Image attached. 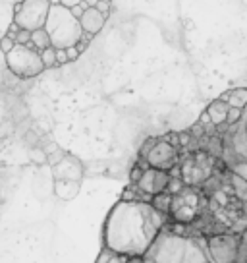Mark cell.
I'll return each mask as SVG.
<instances>
[{
  "mask_svg": "<svg viewBox=\"0 0 247 263\" xmlns=\"http://www.w3.org/2000/svg\"><path fill=\"white\" fill-rule=\"evenodd\" d=\"M14 47H16V41H12L10 37H2V39H0V50H2L4 54H8Z\"/></svg>",
  "mask_w": 247,
  "mask_h": 263,
  "instance_id": "obj_21",
  "label": "cell"
},
{
  "mask_svg": "<svg viewBox=\"0 0 247 263\" xmlns=\"http://www.w3.org/2000/svg\"><path fill=\"white\" fill-rule=\"evenodd\" d=\"M105 24H107V17L102 16L95 6L87 8L81 14V17H79V25H81V29H83V35H87V37L97 35V33L105 27Z\"/></svg>",
  "mask_w": 247,
  "mask_h": 263,
  "instance_id": "obj_12",
  "label": "cell"
},
{
  "mask_svg": "<svg viewBox=\"0 0 247 263\" xmlns=\"http://www.w3.org/2000/svg\"><path fill=\"white\" fill-rule=\"evenodd\" d=\"M170 182H172L170 173H162V171L149 168L147 166V168L141 173L139 180H137V188H139L145 196L157 197V196H160V194L168 192Z\"/></svg>",
  "mask_w": 247,
  "mask_h": 263,
  "instance_id": "obj_10",
  "label": "cell"
},
{
  "mask_svg": "<svg viewBox=\"0 0 247 263\" xmlns=\"http://www.w3.org/2000/svg\"><path fill=\"white\" fill-rule=\"evenodd\" d=\"M143 263H157V261H153L151 257H143Z\"/></svg>",
  "mask_w": 247,
  "mask_h": 263,
  "instance_id": "obj_28",
  "label": "cell"
},
{
  "mask_svg": "<svg viewBox=\"0 0 247 263\" xmlns=\"http://www.w3.org/2000/svg\"><path fill=\"white\" fill-rule=\"evenodd\" d=\"M143 155L147 161L149 168H157L162 173H170L174 166L178 164L180 159V149L174 143L166 140H149L143 147Z\"/></svg>",
  "mask_w": 247,
  "mask_h": 263,
  "instance_id": "obj_8",
  "label": "cell"
},
{
  "mask_svg": "<svg viewBox=\"0 0 247 263\" xmlns=\"http://www.w3.org/2000/svg\"><path fill=\"white\" fill-rule=\"evenodd\" d=\"M236 263H247V230L241 234V246H239V255Z\"/></svg>",
  "mask_w": 247,
  "mask_h": 263,
  "instance_id": "obj_19",
  "label": "cell"
},
{
  "mask_svg": "<svg viewBox=\"0 0 247 263\" xmlns=\"http://www.w3.org/2000/svg\"><path fill=\"white\" fill-rule=\"evenodd\" d=\"M126 259H128V257H123V255H116V254H112V257L108 259V263H126Z\"/></svg>",
  "mask_w": 247,
  "mask_h": 263,
  "instance_id": "obj_27",
  "label": "cell"
},
{
  "mask_svg": "<svg viewBox=\"0 0 247 263\" xmlns=\"http://www.w3.org/2000/svg\"><path fill=\"white\" fill-rule=\"evenodd\" d=\"M220 166H224L222 159L193 149L188 151L186 157H180L176 164V168H180L181 186H190V188H201L205 182L213 178Z\"/></svg>",
  "mask_w": 247,
  "mask_h": 263,
  "instance_id": "obj_4",
  "label": "cell"
},
{
  "mask_svg": "<svg viewBox=\"0 0 247 263\" xmlns=\"http://www.w3.org/2000/svg\"><path fill=\"white\" fill-rule=\"evenodd\" d=\"M4 58H6V66H8L10 72L17 78H24V80L35 78L45 70V66L41 62V52H37L31 43L27 47L16 45L8 54H4Z\"/></svg>",
  "mask_w": 247,
  "mask_h": 263,
  "instance_id": "obj_6",
  "label": "cell"
},
{
  "mask_svg": "<svg viewBox=\"0 0 247 263\" xmlns=\"http://www.w3.org/2000/svg\"><path fill=\"white\" fill-rule=\"evenodd\" d=\"M205 194L201 188L181 186L172 194L168 219H172L178 227H197L205 215Z\"/></svg>",
  "mask_w": 247,
  "mask_h": 263,
  "instance_id": "obj_5",
  "label": "cell"
},
{
  "mask_svg": "<svg viewBox=\"0 0 247 263\" xmlns=\"http://www.w3.org/2000/svg\"><path fill=\"white\" fill-rule=\"evenodd\" d=\"M207 240V250L213 263H236L241 246L239 234H218Z\"/></svg>",
  "mask_w": 247,
  "mask_h": 263,
  "instance_id": "obj_9",
  "label": "cell"
},
{
  "mask_svg": "<svg viewBox=\"0 0 247 263\" xmlns=\"http://www.w3.org/2000/svg\"><path fill=\"white\" fill-rule=\"evenodd\" d=\"M31 45H33V49L37 52H43L45 49H49L50 47V39L47 31L45 29H39V31H33L31 33Z\"/></svg>",
  "mask_w": 247,
  "mask_h": 263,
  "instance_id": "obj_16",
  "label": "cell"
},
{
  "mask_svg": "<svg viewBox=\"0 0 247 263\" xmlns=\"http://www.w3.org/2000/svg\"><path fill=\"white\" fill-rule=\"evenodd\" d=\"M66 54H68V62H74V60H77L79 58V50H77V47H72V49H68L66 50Z\"/></svg>",
  "mask_w": 247,
  "mask_h": 263,
  "instance_id": "obj_25",
  "label": "cell"
},
{
  "mask_svg": "<svg viewBox=\"0 0 247 263\" xmlns=\"http://www.w3.org/2000/svg\"><path fill=\"white\" fill-rule=\"evenodd\" d=\"M168 217L149 201L122 199L105 221V248L123 257H145L158 234L164 230Z\"/></svg>",
  "mask_w": 247,
  "mask_h": 263,
  "instance_id": "obj_1",
  "label": "cell"
},
{
  "mask_svg": "<svg viewBox=\"0 0 247 263\" xmlns=\"http://www.w3.org/2000/svg\"><path fill=\"white\" fill-rule=\"evenodd\" d=\"M220 101L226 103L232 108H239L243 110L247 107V87H236V89H228L226 93L220 95Z\"/></svg>",
  "mask_w": 247,
  "mask_h": 263,
  "instance_id": "obj_14",
  "label": "cell"
},
{
  "mask_svg": "<svg viewBox=\"0 0 247 263\" xmlns=\"http://www.w3.org/2000/svg\"><path fill=\"white\" fill-rule=\"evenodd\" d=\"M145 257L157 263H213L205 238L174 230H162Z\"/></svg>",
  "mask_w": 247,
  "mask_h": 263,
  "instance_id": "obj_2",
  "label": "cell"
},
{
  "mask_svg": "<svg viewBox=\"0 0 247 263\" xmlns=\"http://www.w3.org/2000/svg\"><path fill=\"white\" fill-rule=\"evenodd\" d=\"M50 4L52 2H49V0H25V2H17L16 10H14V24L22 31L29 33L45 29Z\"/></svg>",
  "mask_w": 247,
  "mask_h": 263,
  "instance_id": "obj_7",
  "label": "cell"
},
{
  "mask_svg": "<svg viewBox=\"0 0 247 263\" xmlns=\"http://www.w3.org/2000/svg\"><path fill=\"white\" fill-rule=\"evenodd\" d=\"M45 31L50 39V47L56 50H68L72 47H77L85 37L81 25H79V20L74 17V14L62 2H52L50 4Z\"/></svg>",
  "mask_w": 247,
  "mask_h": 263,
  "instance_id": "obj_3",
  "label": "cell"
},
{
  "mask_svg": "<svg viewBox=\"0 0 247 263\" xmlns=\"http://www.w3.org/2000/svg\"><path fill=\"white\" fill-rule=\"evenodd\" d=\"M31 159H33L35 163H47V155H45L43 149H33L31 151Z\"/></svg>",
  "mask_w": 247,
  "mask_h": 263,
  "instance_id": "obj_22",
  "label": "cell"
},
{
  "mask_svg": "<svg viewBox=\"0 0 247 263\" xmlns=\"http://www.w3.org/2000/svg\"><path fill=\"white\" fill-rule=\"evenodd\" d=\"M93 6H95V8L99 10V12H100V14H102L105 17H108V12H110V4H108V2H95Z\"/></svg>",
  "mask_w": 247,
  "mask_h": 263,
  "instance_id": "obj_24",
  "label": "cell"
},
{
  "mask_svg": "<svg viewBox=\"0 0 247 263\" xmlns=\"http://www.w3.org/2000/svg\"><path fill=\"white\" fill-rule=\"evenodd\" d=\"M52 176H54V182H79L83 176V164L75 157L66 153L60 163L52 166Z\"/></svg>",
  "mask_w": 247,
  "mask_h": 263,
  "instance_id": "obj_11",
  "label": "cell"
},
{
  "mask_svg": "<svg viewBox=\"0 0 247 263\" xmlns=\"http://www.w3.org/2000/svg\"><path fill=\"white\" fill-rule=\"evenodd\" d=\"M228 105L222 103L220 99H214L213 103L207 107V116H209V120L213 124L214 128H222L224 124H226V116H228Z\"/></svg>",
  "mask_w": 247,
  "mask_h": 263,
  "instance_id": "obj_13",
  "label": "cell"
},
{
  "mask_svg": "<svg viewBox=\"0 0 247 263\" xmlns=\"http://www.w3.org/2000/svg\"><path fill=\"white\" fill-rule=\"evenodd\" d=\"M56 64H68V54H66V50L64 49H60L56 50Z\"/></svg>",
  "mask_w": 247,
  "mask_h": 263,
  "instance_id": "obj_26",
  "label": "cell"
},
{
  "mask_svg": "<svg viewBox=\"0 0 247 263\" xmlns=\"http://www.w3.org/2000/svg\"><path fill=\"white\" fill-rule=\"evenodd\" d=\"M14 41H16V45H24V47H27V45L31 43V33H29V31H19L16 35V39H14Z\"/></svg>",
  "mask_w": 247,
  "mask_h": 263,
  "instance_id": "obj_20",
  "label": "cell"
},
{
  "mask_svg": "<svg viewBox=\"0 0 247 263\" xmlns=\"http://www.w3.org/2000/svg\"><path fill=\"white\" fill-rule=\"evenodd\" d=\"M110 257H112V252H110V250H107V248H102L95 263H108V259H110Z\"/></svg>",
  "mask_w": 247,
  "mask_h": 263,
  "instance_id": "obj_23",
  "label": "cell"
},
{
  "mask_svg": "<svg viewBox=\"0 0 247 263\" xmlns=\"http://www.w3.org/2000/svg\"><path fill=\"white\" fill-rule=\"evenodd\" d=\"M54 194L60 199L70 201V199H74L79 194V182H62V180L54 182Z\"/></svg>",
  "mask_w": 247,
  "mask_h": 263,
  "instance_id": "obj_15",
  "label": "cell"
},
{
  "mask_svg": "<svg viewBox=\"0 0 247 263\" xmlns=\"http://www.w3.org/2000/svg\"><path fill=\"white\" fill-rule=\"evenodd\" d=\"M241 116H243V110H239V108H228V116H226V128H230L234 124H238L241 120Z\"/></svg>",
  "mask_w": 247,
  "mask_h": 263,
  "instance_id": "obj_18",
  "label": "cell"
},
{
  "mask_svg": "<svg viewBox=\"0 0 247 263\" xmlns=\"http://www.w3.org/2000/svg\"><path fill=\"white\" fill-rule=\"evenodd\" d=\"M41 62L45 68H54L56 64V49H52V47H49V49H45L41 52Z\"/></svg>",
  "mask_w": 247,
  "mask_h": 263,
  "instance_id": "obj_17",
  "label": "cell"
}]
</instances>
